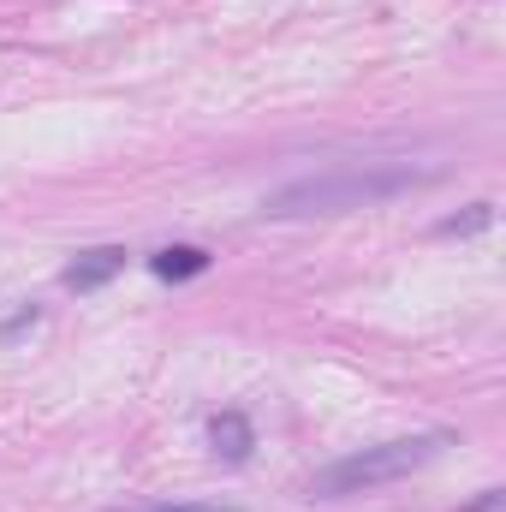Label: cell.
Listing matches in <instances>:
<instances>
[{"mask_svg":"<svg viewBox=\"0 0 506 512\" xmlns=\"http://www.w3.org/2000/svg\"><path fill=\"white\" fill-rule=\"evenodd\" d=\"M441 167H417V161H340L304 179H286L262 197V221H328V215H358L381 209L393 197H411L423 185H435Z\"/></svg>","mask_w":506,"mask_h":512,"instance_id":"obj_1","label":"cell"},{"mask_svg":"<svg viewBox=\"0 0 506 512\" xmlns=\"http://www.w3.org/2000/svg\"><path fill=\"white\" fill-rule=\"evenodd\" d=\"M453 447L447 429H429V435H399V441H376V447H358L334 465H322L310 477V501H346V495H370V489H387V483H405L411 471L435 465L441 453Z\"/></svg>","mask_w":506,"mask_h":512,"instance_id":"obj_2","label":"cell"},{"mask_svg":"<svg viewBox=\"0 0 506 512\" xmlns=\"http://www.w3.org/2000/svg\"><path fill=\"white\" fill-rule=\"evenodd\" d=\"M120 268H126V245H96V251H84L78 262H66L60 280H66L72 292H102Z\"/></svg>","mask_w":506,"mask_h":512,"instance_id":"obj_3","label":"cell"},{"mask_svg":"<svg viewBox=\"0 0 506 512\" xmlns=\"http://www.w3.org/2000/svg\"><path fill=\"white\" fill-rule=\"evenodd\" d=\"M209 447H215L221 465H245L251 447H256L251 417H245V411H215V417H209Z\"/></svg>","mask_w":506,"mask_h":512,"instance_id":"obj_4","label":"cell"},{"mask_svg":"<svg viewBox=\"0 0 506 512\" xmlns=\"http://www.w3.org/2000/svg\"><path fill=\"white\" fill-rule=\"evenodd\" d=\"M209 262H215V256L203 251V245H167V251L149 256V274L179 286V280H197V274H209Z\"/></svg>","mask_w":506,"mask_h":512,"instance_id":"obj_5","label":"cell"},{"mask_svg":"<svg viewBox=\"0 0 506 512\" xmlns=\"http://www.w3.org/2000/svg\"><path fill=\"white\" fill-rule=\"evenodd\" d=\"M489 221H495V203H471L465 215H447V221H441V233H447V239H465V233H483Z\"/></svg>","mask_w":506,"mask_h":512,"instance_id":"obj_6","label":"cell"},{"mask_svg":"<svg viewBox=\"0 0 506 512\" xmlns=\"http://www.w3.org/2000/svg\"><path fill=\"white\" fill-rule=\"evenodd\" d=\"M114 512H239V507H209V501H155V507H114Z\"/></svg>","mask_w":506,"mask_h":512,"instance_id":"obj_7","label":"cell"},{"mask_svg":"<svg viewBox=\"0 0 506 512\" xmlns=\"http://www.w3.org/2000/svg\"><path fill=\"white\" fill-rule=\"evenodd\" d=\"M465 512H501V489H483V501H471Z\"/></svg>","mask_w":506,"mask_h":512,"instance_id":"obj_8","label":"cell"}]
</instances>
